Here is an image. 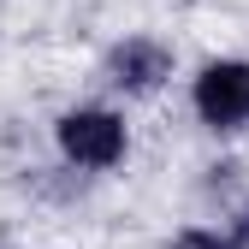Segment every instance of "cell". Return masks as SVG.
Instances as JSON below:
<instances>
[{"mask_svg":"<svg viewBox=\"0 0 249 249\" xmlns=\"http://www.w3.org/2000/svg\"><path fill=\"white\" fill-rule=\"evenodd\" d=\"M196 107H202L208 124H237V119H249V66H237V59L208 66L196 77Z\"/></svg>","mask_w":249,"mask_h":249,"instance_id":"7a4b0ae2","label":"cell"},{"mask_svg":"<svg viewBox=\"0 0 249 249\" xmlns=\"http://www.w3.org/2000/svg\"><path fill=\"white\" fill-rule=\"evenodd\" d=\"M178 249H237V243L213 237V231H184V237H178Z\"/></svg>","mask_w":249,"mask_h":249,"instance_id":"277c9868","label":"cell"},{"mask_svg":"<svg viewBox=\"0 0 249 249\" xmlns=\"http://www.w3.org/2000/svg\"><path fill=\"white\" fill-rule=\"evenodd\" d=\"M237 237H243V243H249V208H243V220H237Z\"/></svg>","mask_w":249,"mask_h":249,"instance_id":"5b68a950","label":"cell"},{"mask_svg":"<svg viewBox=\"0 0 249 249\" xmlns=\"http://www.w3.org/2000/svg\"><path fill=\"white\" fill-rule=\"evenodd\" d=\"M166 48H154V42H124L119 53H113V83L119 89H137V95H148L154 83L166 77Z\"/></svg>","mask_w":249,"mask_h":249,"instance_id":"3957f363","label":"cell"},{"mask_svg":"<svg viewBox=\"0 0 249 249\" xmlns=\"http://www.w3.org/2000/svg\"><path fill=\"white\" fill-rule=\"evenodd\" d=\"M59 148L71 154L77 166H113L124 154V124L113 113H66L59 119Z\"/></svg>","mask_w":249,"mask_h":249,"instance_id":"6da1fadb","label":"cell"}]
</instances>
